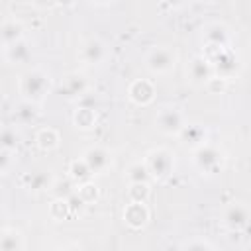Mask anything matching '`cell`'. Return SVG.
Listing matches in <instances>:
<instances>
[{
	"label": "cell",
	"mask_w": 251,
	"mask_h": 251,
	"mask_svg": "<svg viewBox=\"0 0 251 251\" xmlns=\"http://www.w3.org/2000/svg\"><path fill=\"white\" fill-rule=\"evenodd\" d=\"M24 247H25V241H24V235L18 229L0 231V249L16 251V249H24Z\"/></svg>",
	"instance_id": "cell-21"
},
{
	"label": "cell",
	"mask_w": 251,
	"mask_h": 251,
	"mask_svg": "<svg viewBox=\"0 0 251 251\" xmlns=\"http://www.w3.org/2000/svg\"><path fill=\"white\" fill-rule=\"evenodd\" d=\"M143 163H145L151 178L163 180V178L171 176V173L175 169V155L169 149H165V147H157V149H151L145 155Z\"/></svg>",
	"instance_id": "cell-4"
},
{
	"label": "cell",
	"mask_w": 251,
	"mask_h": 251,
	"mask_svg": "<svg viewBox=\"0 0 251 251\" xmlns=\"http://www.w3.org/2000/svg\"><path fill=\"white\" fill-rule=\"evenodd\" d=\"M149 220V208L145 202H133L129 200V204H126L124 208V222L131 227V229H141Z\"/></svg>",
	"instance_id": "cell-14"
},
{
	"label": "cell",
	"mask_w": 251,
	"mask_h": 251,
	"mask_svg": "<svg viewBox=\"0 0 251 251\" xmlns=\"http://www.w3.org/2000/svg\"><path fill=\"white\" fill-rule=\"evenodd\" d=\"M49 214H51L53 220H63L67 214H71L67 200H63V198H55V202H53L51 208H49Z\"/></svg>",
	"instance_id": "cell-29"
},
{
	"label": "cell",
	"mask_w": 251,
	"mask_h": 251,
	"mask_svg": "<svg viewBox=\"0 0 251 251\" xmlns=\"http://www.w3.org/2000/svg\"><path fill=\"white\" fill-rule=\"evenodd\" d=\"M82 159L84 163L88 165V169L92 171V175H102L110 169L112 165V153L106 149V147H100V145H94V147H88L84 153H82Z\"/></svg>",
	"instance_id": "cell-11"
},
{
	"label": "cell",
	"mask_w": 251,
	"mask_h": 251,
	"mask_svg": "<svg viewBox=\"0 0 251 251\" xmlns=\"http://www.w3.org/2000/svg\"><path fill=\"white\" fill-rule=\"evenodd\" d=\"M222 224L229 231H241L249 224V206L245 202H231L222 212Z\"/></svg>",
	"instance_id": "cell-10"
},
{
	"label": "cell",
	"mask_w": 251,
	"mask_h": 251,
	"mask_svg": "<svg viewBox=\"0 0 251 251\" xmlns=\"http://www.w3.org/2000/svg\"><path fill=\"white\" fill-rule=\"evenodd\" d=\"M18 133L14 129H2L0 131V147L2 149H8V151H16L18 149Z\"/></svg>",
	"instance_id": "cell-28"
},
{
	"label": "cell",
	"mask_w": 251,
	"mask_h": 251,
	"mask_svg": "<svg viewBox=\"0 0 251 251\" xmlns=\"http://www.w3.org/2000/svg\"><path fill=\"white\" fill-rule=\"evenodd\" d=\"M14 165V151L0 147V175H6Z\"/></svg>",
	"instance_id": "cell-30"
},
{
	"label": "cell",
	"mask_w": 251,
	"mask_h": 251,
	"mask_svg": "<svg viewBox=\"0 0 251 251\" xmlns=\"http://www.w3.org/2000/svg\"><path fill=\"white\" fill-rule=\"evenodd\" d=\"M184 249H214V243L206 241V239H194V241H186L182 243Z\"/></svg>",
	"instance_id": "cell-31"
},
{
	"label": "cell",
	"mask_w": 251,
	"mask_h": 251,
	"mask_svg": "<svg viewBox=\"0 0 251 251\" xmlns=\"http://www.w3.org/2000/svg\"><path fill=\"white\" fill-rule=\"evenodd\" d=\"M176 61H178V55H176V51L173 47L157 45V47L147 51V55L143 59V65L151 75L163 76V75H169L176 67Z\"/></svg>",
	"instance_id": "cell-2"
},
{
	"label": "cell",
	"mask_w": 251,
	"mask_h": 251,
	"mask_svg": "<svg viewBox=\"0 0 251 251\" xmlns=\"http://www.w3.org/2000/svg\"><path fill=\"white\" fill-rule=\"evenodd\" d=\"M208 61L212 63L214 75H218V78H229L235 75L237 71V55L226 45L220 49H210L206 53Z\"/></svg>",
	"instance_id": "cell-6"
},
{
	"label": "cell",
	"mask_w": 251,
	"mask_h": 251,
	"mask_svg": "<svg viewBox=\"0 0 251 251\" xmlns=\"http://www.w3.org/2000/svg\"><path fill=\"white\" fill-rule=\"evenodd\" d=\"M88 90H90V84H88V78L82 73H69L63 78L61 86H59L61 96L69 102L80 100L84 94H88Z\"/></svg>",
	"instance_id": "cell-8"
},
{
	"label": "cell",
	"mask_w": 251,
	"mask_h": 251,
	"mask_svg": "<svg viewBox=\"0 0 251 251\" xmlns=\"http://www.w3.org/2000/svg\"><path fill=\"white\" fill-rule=\"evenodd\" d=\"M184 126H186V116L180 108L165 106L155 116V127L163 135H178Z\"/></svg>",
	"instance_id": "cell-5"
},
{
	"label": "cell",
	"mask_w": 251,
	"mask_h": 251,
	"mask_svg": "<svg viewBox=\"0 0 251 251\" xmlns=\"http://www.w3.org/2000/svg\"><path fill=\"white\" fill-rule=\"evenodd\" d=\"M202 2H216V0H202Z\"/></svg>",
	"instance_id": "cell-36"
},
{
	"label": "cell",
	"mask_w": 251,
	"mask_h": 251,
	"mask_svg": "<svg viewBox=\"0 0 251 251\" xmlns=\"http://www.w3.org/2000/svg\"><path fill=\"white\" fill-rule=\"evenodd\" d=\"M18 39H24V25L16 20H6L0 24V45L6 47Z\"/></svg>",
	"instance_id": "cell-16"
},
{
	"label": "cell",
	"mask_w": 251,
	"mask_h": 251,
	"mask_svg": "<svg viewBox=\"0 0 251 251\" xmlns=\"http://www.w3.org/2000/svg\"><path fill=\"white\" fill-rule=\"evenodd\" d=\"M127 98L135 106H149L155 100V84L149 78H137L127 86Z\"/></svg>",
	"instance_id": "cell-12"
},
{
	"label": "cell",
	"mask_w": 251,
	"mask_h": 251,
	"mask_svg": "<svg viewBox=\"0 0 251 251\" xmlns=\"http://www.w3.org/2000/svg\"><path fill=\"white\" fill-rule=\"evenodd\" d=\"M73 124L78 129H90L96 126V110L92 106H78L73 114Z\"/></svg>",
	"instance_id": "cell-17"
},
{
	"label": "cell",
	"mask_w": 251,
	"mask_h": 251,
	"mask_svg": "<svg viewBox=\"0 0 251 251\" xmlns=\"http://www.w3.org/2000/svg\"><path fill=\"white\" fill-rule=\"evenodd\" d=\"M14 116H16V120H18L20 124H31V122L35 120V104L24 100V102L18 106V110H16Z\"/></svg>",
	"instance_id": "cell-25"
},
{
	"label": "cell",
	"mask_w": 251,
	"mask_h": 251,
	"mask_svg": "<svg viewBox=\"0 0 251 251\" xmlns=\"http://www.w3.org/2000/svg\"><path fill=\"white\" fill-rule=\"evenodd\" d=\"M92 4H96V6H110V4H114L116 0H90Z\"/></svg>",
	"instance_id": "cell-34"
},
{
	"label": "cell",
	"mask_w": 251,
	"mask_h": 251,
	"mask_svg": "<svg viewBox=\"0 0 251 251\" xmlns=\"http://www.w3.org/2000/svg\"><path fill=\"white\" fill-rule=\"evenodd\" d=\"M108 47H106V43L102 41V39H98V37H90V39H86L82 45H80V49H78V59L84 63V65H88V67H98V65H102L106 59H108Z\"/></svg>",
	"instance_id": "cell-9"
},
{
	"label": "cell",
	"mask_w": 251,
	"mask_h": 251,
	"mask_svg": "<svg viewBox=\"0 0 251 251\" xmlns=\"http://www.w3.org/2000/svg\"><path fill=\"white\" fill-rule=\"evenodd\" d=\"M186 76L194 86H206L216 75L206 55H194L186 65Z\"/></svg>",
	"instance_id": "cell-7"
},
{
	"label": "cell",
	"mask_w": 251,
	"mask_h": 251,
	"mask_svg": "<svg viewBox=\"0 0 251 251\" xmlns=\"http://www.w3.org/2000/svg\"><path fill=\"white\" fill-rule=\"evenodd\" d=\"M192 159H194V165L200 173H206V175H216L222 171L224 167V153L218 145L214 143H200L194 147V153H192Z\"/></svg>",
	"instance_id": "cell-3"
},
{
	"label": "cell",
	"mask_w": 251,
	"mask_h": 251,
	"mask_svg": "<svg viewBox=\"0 0 251 251\" xmlns=\"http://www.w3.org/2000/svg\"><path fill=\"white\" fill-rule=\"evenodd\" d=\"M4 57L10 65H25L31 59V47L25 39H18L4 47Z\"/></svg>",
	"instance_id": "cell-15"
},
{
	"label": "cell",
	"mask_w": 251,
	"mask_h": 251,
	"mask_svg": "<svg viewBox=\"0 0 251 251\" xmlns=\"http://www.w3.org/2000/svg\"><path fill=\"white\" fill-rule=\"evenodd\" d=\"M69 176H71L76 184H82V182H88L94 175H92V171L88 169V165L84 163V159L80 157V159L71 161V165H69Z\"/></svg>",
	"instance_id": "cell-20"
},
{
	"label": "cell",
	"mask_w": 251,
	"mask_h": 251,
	"mask_svg": "<svg viewBox=\"0 0 251 251\" xmlns=\"http://www.w3.org/2000/svg\"><path fill=\"white\" fill-rule=\"evenodd\" d=\"M76 182L69 176V178H65V180H57V182H53L51 184V190H53V194H55V198H63V200H67L69 196H73L75 192H76Z\"/></svg>",
	"instance_id": "cell-24"
},
{
	"label": "cell",
	"mask_w": 251,
	"mask_h": 251,
	"mask_svg": "<svg viewBox=\"0 0 251 251\" xmlns=\"http://www.w3.org/2000/svg\"><path fill=\"white\" fill-rule=\"evenodd\" d=\"M127 196L133 202H145L149 196V182H133L127 188Z\"/></svg>",
	"instance_id": "cell-26"
},
{
	"label": "cell",
	"mask_w": 251,
	"mask_h": 251,
	"mask_svg": "<svg viewBox=\"0 0 251 251\" xmlns=\"http://www.w3.org/2000/svg\"><path fill=\"white\" fill-rule=\"evenodd\" d=\"M51 184H53V178L47 171H37L27 176V188L31 192H43V190L51 188Z\"/></svg>",
	"instance_id": "cell-22"
},
{
	"label": "cell",
	"mask_w": 251,
	"mask_h": 251,
	"mask_svg": "<svg viewBox=\"0 0 251 251\" xmlns=\"http://www.w3.org/2000/svg\"><path fill=\"white\" fill-rule=\"evenodd\" d=\"M57 4H61V6H65V8H69V6H75V4H76V0H57Z\"/></svg>",
	"instance_id": "cell-35"
},
{
	"label": "cell",
	"mask_w": 251,
	"mask_h": 251,
	"mask_svg": "<svg viewBox=\"0 0 251 251\" xmlns=\"http://www.w3.org/2000/svg\"><path fill=\"white\" fill-rule=\"evenodd\" d=\"M202 39L210 49H220V47H226L229 45V29L226 24H220V22H214V24H208L204 27V33H202Z\"/></svg>",
	"instance_id": "cell-13"
},
{
	"label": "cell",
	"mask_w": 251,
	"mask_h": 251,
	"mask_svg": "<svg viewBox=\"0 0 251 251\" xmlns=\"http://www.w3.org/2000/svg\"><path fill=\"white\" fill-rule=\"evenodd\" d=\"M33 4L37 8H53L57 6V0H33Z\"/></svg>",
	"instance_id": "cell-32"
},
{
	"label": "cell",
	"mask_w": 251,
	"mask_h": 251,
	"mask_svg": "<svg viewBox=\"0 0 251 251\" xmlns=\"http://www.w3.org/2000/svg\"><path fill=\"white\" fill-rule=\"evenodd\" d=\"M18 90L22 94L24 100L27 102H41L45 98V94L49 92V76L45 71L41 69H29L20 76L18 82Z\"/></svg>",
	"instance_id": "cell-1"
},
{
	"label": "cell",
	"mask_w": 251,
	"mask_h": 251,
	"mask_svg": "<svg viewBox=\"0 0 251 251\" xmlns=\"http://www.w3.org/2000/svg\"><path fill=\"white\" fill-rule=\"evenodd\" d=\"M59 141H61V137H59L57 129H53V127H43V129H39L35 133V143H37V147L41 151H53V149H57L59 147Z\"/></svg>",
	"instance_id": "cell-19"
},
{
	"label": "cell",
	"mask_w": 251,
	"mask_h": 251,
	"mask_svg": "<svg viewBox=\"0 0 251 251\" xmlns=\"http://www.w3.org/2000/svg\"><path fill=\"white\" fill-rule=\"evenodd\" d=\"M167 6H171V8H180V6H184L188 0H163Z\"/></svg>",
	"instance_id": "cell-33"
},
{
	"label": "cell",
	"mask_w": 251,
	"mask_h": 251,
	"mask_svg": "<svg viewBox=\"0 0 251 251\" xmlns=\"http://www.w3.org/2000/svg\"><path fill=\"white\" fill-rule=\"evenodd\" d=\"M76 194L80 196V200L84 204H90V202H94L98 198V188L88 180V182H82V184L76 186Z\"/></svg>",
	"instance_id": "cell-27"
},
{
	"label": "cell",
	"mask_w": 251,
	"mask_h": 251,
	"mask_svg": "<svg viewBox=\"0 0 251 251\" xmlns=\"http://www.w3.org/2000/svg\"><path fill=\"white\" fill-rule=\"evenodd\" d=\"M126 178H127L129 184H133V182H149V180H151V175H149L145 163H143V161H137V163H131V165L127 167Z\"/></svg>",
	"instance_id": "cell-23"
},
{
	"label": "cell",
	"mask_w": 251,
	"mask_h": 251,
	"mask_svg": "<svg viewBox=\"0 0 251 251\" xmlns=\"http://www.w3.org/2000/svg\"><path fill=\"white\" fill-rule=\"evenodd\" d=\"M176 137H180L184 143H190V145L196 147V145H200V143L206 141V129L200 124H188L186 122V126L182 127V131Z\"/></svg>",
	"instance_id": "cell-18"
}]
</instances>
